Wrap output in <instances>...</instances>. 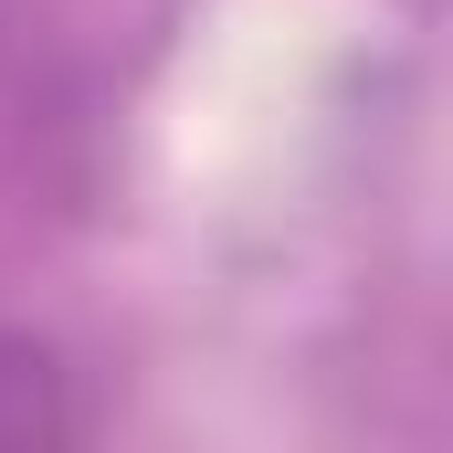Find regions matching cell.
<instances>
[{"instance_id":"6da1fadb","label":"cell","mask_w":453,"mask_h":453,"mask_svg":"<svg viewBox=\"0 0 453 453\" xmlns=\"http://www.w3.org/2000/svg\"><path fill=\"white\" fill-rule=\"evenodd\" d=\"M0 453H96V369L32 317H0Z\"/></svg>"}]
</instances>
